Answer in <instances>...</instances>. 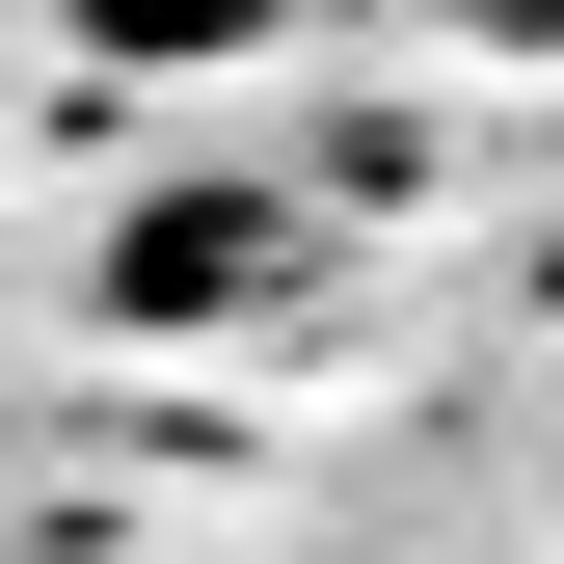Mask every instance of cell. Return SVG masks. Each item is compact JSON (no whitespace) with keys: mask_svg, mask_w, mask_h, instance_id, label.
I'll return each instance as SVG.
<instances>
[{"mask_svg":"<svg viewBox=\"0 0 564 564\" xmlns=\"http://www.w3.org/2000/svg\"><path fill=\"white\" fill-rule=\"evenodd\" d=\"M82 296L134 349H269V323H323V216L296 188H134V216L82 242Z\"/></svg>","mask_w":564,"mask_h":564,"instance_id":"cell-1","label":"cell"},{"mask_svg":"<svg viewBox=\"0 0 564 564\" xmlns=\"http://www.w3.org/2000/svg\"><path fill=\"white\" fill-rule=\"evenodd\" d=\"M269 0H82V54H242Z\"/></svg>","mask_w":564,"mask_h":564,"instance_id":"cell-2","label":"cell"}]
</instances>
